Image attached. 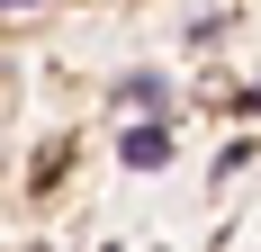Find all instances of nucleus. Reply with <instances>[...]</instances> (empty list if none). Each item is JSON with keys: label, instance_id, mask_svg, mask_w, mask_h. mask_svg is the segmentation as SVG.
Masks as SVG:
<instances>
[{"label": "nucleus", "instance_id": "nucleus-3", "mask_svg": "<svg viewBox=\"0 0 261 252\" xmlns=\"http://www.w3.org/2000/svg\"><path fill=\"white\" fill-rule=\"evenodd\" d=\"M0 9H18V0H0Z\"/></svg>", "mask_w": 261, "mask_h": 252}, {"label": "nucleus", "instance_id": "nucleus-2", "mask_svg": "<svg viewBox=\"0 0 261 252\" xmlns=\"http://www.w3.org/2000/svg\"><path fill=\"white\" fill-rule=\"evenodd\" d=\"M243 108H261V81H252V90H243Z\"/></svg>", "mask_w": 261, "mask_h": 252}, {"label": "nucleus", "instance_id": "nucleus-1", "mask_svg": "<svg viewBox=\"0 0 261 252\" xmlns=\"http://www.w3.org/2000/svg\"><path fill=\"white\" fill-rule=\"evenodd\" d=\"M135 162V171H162V162H171V135H162V126H126V144H117Z\"/></svg>", "mask_w": 261, "mask_h": 252}]
</instances>
